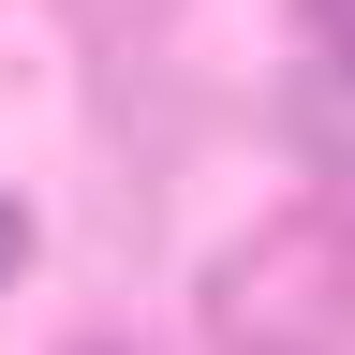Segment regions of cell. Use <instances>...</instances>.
Listing matches in <instances>:
<instances>
[{"label": "cell", "mask_w": 355, "mask_h": 355, "mask_svg": "<svg viewBox=\"0 0 355 355\" xmlns=\"http://www.w3.org/2000/svg\"><path fill=\"white\" fill-rule=\"evenodd\" d=\"M222 326L252 355H355V207H311L222 266Z\"/></svg>", "instance_id": "obj_1"}, {"label": "cell", "mask_w": 355, "mask_h": 355, "mask_svg": "<svg viewBox=\"0 0 355 355\" xmlns=\"http://www.w3.org/2000/svg\"><path fill=\"white\" fill-rule=\"evenodd\" d=\"M296 44L326 60V89H355V0H296Z\"/></svg>", "instance_id": "obj_2"}]
</instances>
